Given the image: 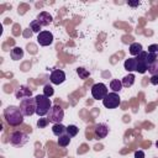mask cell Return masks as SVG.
Masks as SVG:
<instances>
[{
	"label": "cell",
	"instance_id": "cell-1",
	"mask_svg": "<svg viewBox=\"0 0 158 158\" xmlns=\"http://www.w3.org/2000/svg\"><path fill=\"white\" fill-rule=\"evenodd\" d=\"M4 117L10 126H19L23 122V114L19 106H7L4 110Z\"/></svg>",
	"mask_w": 158,
	"mask_h": 158
},
{
	"label": "cell",
	"instance_id": "cell-2",
	"mask_svg": "<svg viewBox=\"0 0 158 158\" xmlns=\"http://www.w3.org/2000/svg\"><path fill=\"white\" fill-rule=\"evenodd\" d=\"M36 114L41 117H43L44 115H48L49 110L52 109V101L49 98H47L46 95H37L36 98Z\"/></svg>",
	"mask_w": 158,
	"mask_h": 158
},
{
	"label": "cell",
	"instance_id": "cell-3",
	"mask_svg": "<svg viewBox=\"0 0 158 158\" xmlns=\"http://www.w3.org/2000/svg\"><path fill=\"white\" fill-rule=\"evenodd\" d=\"M19 107L22 111L23 116H32L33 114H36V99L35 98L23 99L21 100Z\"/></svg>",
	"mask_w": 158,
	"mask_h": 158
},
{
	"label": "cell",
	"instance_id": "cell-4",
	"mask_svg": "<svg viewBox=\"0 0 158 158\" xmlns=\"http://www.w3.org/2000/svg\"><path fill=\"white\" fill-rule=\"evenodd\" d=\"M9 141L14 147H22L28 142V136L22 131H14L10 133Z\"/></svg>",
	"mask_w": 158,
	"mask_h": 158
},
{
	"label": "cell",
	"instance_id": "cell-5",
	"mask_svg": "<svg viewBox=\"0 0 158 158\" xmlns=\"http://www.w3.org/2000/svg\"><path fill=\"white\" fill-rule=\"evenodd\" d=\"M47 118L53 125L54 123H60L63 121V118H64V111H63V109L59 105H53L52 109L49 110L48 115H47Z\"/></svg>",
	"mask_w": 158,
	"mask_h": 158
},
{
	"label": "cell",
	"instance_id": "cell-6",
	"mask_svg": "<svg viewBox=\"0 0 158 158\" xmlns=\"http://www.w3.org/2000/svg\"><path fill=\"white\" fill-rule=\"evenodd\" d=\"M109 94L107 86L104 83H96L91 86V95L95 100H104V98Z\"/></svg>",
	"mask_w": 158,
	"mask_h": 158
},
{
	"label": "cell",
	"instance_id": "cell-7",
	"mask_svg": "<svg viewBox=\"0 0 158 158\" xmlns=\"http://www.w3.org/2000/svg\"><path fill=\"white\" fill-rule=\"evenodd\" d=\"M120 102H121V99H120L118 94L117 93H114V91L112 93H109L104 98V100H102V105L106 109H116L120 105Z\"/></svg>",
	"mask_w": 158,
	"mask_h": 158
},
{
	"label": "cell",
	"instance_id": "cell-8",
	"mask_svg": "<svg viewBox=\"0 0 158 158\" xmlns=\"http://www.w3.org/2000/svg\"><path fill=\"white\" fill-rule=\"evenodd\" d=\"M147 56H148V52L146 51H142L138 56H137V72L143 74L148 70V62H147Z\"/></svg>",
	"mask_w": 158,
	"mask_h": 158
},
{
	"label": "cell",
	"instance_id": "cell-9",
	"mask_svg": "<svg viewBox=\"0 0 158 158\" xmlns=\"http://www.w3.org/2000/svg\"><path fill=\"white\" fill-rule=\"evenodd\" d=\"M53 35H52V32H49V31H41L40 33H38V36H37V42H38V44H41V46H43V47H46V46H49V44H52L53 43Z\"/></svg>",
	"mask_w": 158,
	"mask_h": 158
},
{
	"label": "cell",
	"instance_id": "cell-10",
	"mask_svg": "<svg viewBox=\"0 0 158 158\" xmlns=\"http://www.w3.org/2000/svg\"><path fill=\"white\" fill-rule=\"evenodd\" d=\"M49 80H51L52 84L59 85V84L64 83V80H65V73L63 70H60V69H54L51 73V75H49Z\"/></svg>",
	"mask_w": 158,
	"mask_h": 158
},
{
	"label": "cell",
	"instance_id": "cell-11",
	"mask_svg": "<svg viewBox=\"0 0 158 158\" xmlns=\"http://www.w3.org/2000/svg\"><path fill=\"white\" fill-rule=\"evenodd\" d=\"M15 96L19 100L20 99L23 100V99H27V98H32V90L30 88H27L26 85H20L15 91Z\"/></svg>",
	"mask_w": 158,
	"mask_h": 158
},
{
	"label": "cell",
	"instance_id": "cell-12",
	"mask_svg": "<svg viewBox=\"0 0 158 158\" xmlns=\"http://www.w3.org/2000/svg\"><path fill=\"white\" fill-rule=\"evenodd\" d=\"M109 133V127L105 125V123H98L94 128V135L98 139H101V138H105Z\"/></svg>",
	"mask_w": 158,
	"mask_h": 158
},
{
	"label": "cell",
	"instance_id": "cell-13",
	"mask_svg": "<svg viewBox=\"0 0 158 158\" xmlns=\"http://www.w3.org/2000/svg\"><path fill=\"white\" fill-rule=\"evenodd\" d=\"M36 20L41 23V26H48L49 23H52L53 17H52V15H51L49 12L42 11V12H40V14L37 15V19H36Z\"/></svg>",
	"mask_w": 158,
	"mask_h": 158
},
{
	"label": "cell",
	"instance_id": "cell-14",
	"mask_svg": "<svg viewBox=\"0 0 158 158\" xmlns=\"http://www.w3.org/2000/svg\"><path fill=\"white\" fill-rule=\"evenodd\" d=\"M123 67L127 72H137V59L136 58H128L125 60Z\"/></svg>",
	"mask_w": 158,
	"mask_h": 158
},
{
	"label": "cell",
	"instance_id": "cell-15",
	"mask_svg": "<svg viewBox=\"0 0 158 158\" xmlns=\"http://www.w3.org/2000/svg\"><path fill=\"white\" fill-rule=\"evenodd\" d=\"M10 56L12 60H20L23 57V49L21 47H14L10 52Z\"/></svg>",
	"mask_w": 158,
	"mask_h": 158
},
{
	"label": "cell",
	"instance_id": "cell-16",
	"mask_svg": "<svg viewBox=\"0 0 158 158\" xmlns=\"http://www.w3.org/2000/svg\"><path fill=\"white\" fill-rule=\"evenodd\" d=\"M52 132H53V135L59 137V136L67 133V127L64 125H62V123H54L52 126Z\"/></svg>",
	"mask_w": 158,
	"mask_h": 158
},
{
	"label": "cell",
	"instance_id": "cell-17",
	"mask_svg": "<svg viewBox=\"0 0 158 158\" xmlns=\"http://www.w3.org/2000/svg\"><path fill=\"white\" fill-rule=\"evenodd\" d=\"M128 49H130V54H131V56H138V54L143 51V47H142L141 43L133 42V43H131V46H130Z\"/></svg>",
	"mask_w": 158,
	"mask_h": 158
},
{
	"label": "cell",
	"instance_id": "cell-18",
	"mask_svg": "<svg viewBox=\"0 0 158 158\" xmlns=\"http://www.w3.org/2000/svg\"><path fill=\"white\" fill-rule=\"evenodd\" d=\"M121 83H122V86H125V88H130V86H132L133 83H135V75H133L132 73L125 75V77L122 78V80H121Z\"/></svg>",
	"mask_w": 158,
	"mask_h": 158
},
{
	"label": "cell",
	"instance_id": "cell-19",
	"mask_svg": "<svg viewBox=\"0 0 158 158\" xmlns=\"http://www.w3.org/2000/svg\"><path fill=\"white\" fill-rule=\"evenodd\" d=\"M110 89H111L114 93L121 91V89H122V83H121V80H118V79H112L111 83H110Z\"/></svg>",
	"mask_w": 158,
	"mask_h": 158
},
{
	"label": "cell",
	"instance_id": "cell-20",
	"mask_svg": "<svg viewBox=\"0 0 158 158\" xmlns=\"http://www.w3.org/2000/svg\"><path fill=\"white\" fill-rule=\"evenodd\" d=\"M70 138H72V137H70L69 135H67V133L59 136V138H58V146H59V147H67V146L70 143Z\"/></svg>",
	"mask_w": 158,
	"mask_h": 158
},
{
	"label": "cell",
	"instance_id": "cell-21",
	"mask_svg": "<svg viewBox=\"0 0 158 158\" xmlns=\"http://www.w3.org/2000/svg\"><path fill=\"white\" fill-rule=\"evenodd\" d=\"M77 74L79 75V78H80V79H86V78H89V75H90L89 70H88V69H85V68H83V67L77 68Z\"/></svg>",
	"mask_w": 158,
	"mask_h": 158
},
{
	"label": "cell",
	"instance_id": "cell-22",
	"mask_svg": "<svg viewBox=\"0 0 158 158\" xmlns=\"http://www.w3.org/2000/svg\"><path fill=\"white\" fill-rule=\"evenodd\" d=\"M78 132H79V128H78L75 125H69V126H67V135H69L70 137L77 136Z\"/></svg>",
	"mask_w": 158,
	"mask_h": 158
},
{
	"label": "cell",
	"instance_id": "cell-23",
	"mask_svg": "<svg viewBox=\"0 0 158 158\" xmlns=\"http://www.w3.org/2000/svg\"><path fill=\"white\" fill-rule=\"evenodd\" d=\"M41 23L37 21V20H33V21H31L30 22V28L32 30V32H37V33H40L41 32Z\"/></svg>",
	"mask_w": 158,
	"mask_h": 158
},
{
	"label": "cell",
	"instance_id": "cell-24",
	"mask_svg": "<svg viewBox=\"0 0 158 158\" xmlns=\"http://www.w3.org/2000/svg\"><path fill=\"white\" fill-rule=\"evenodd\" d=\"M148 72H149L152 75H158V58L148 67Z\"/></svg>",
	"mask_w": 158,
	"mask_h": 158
},
{
	"label": "cell",
	"instance_id": "cell-25",
	"mask_svg": "<svg viewBox=\"0 0 158 158\" xmlns=\"http://www.w3.org/2000/svg\"><path fill=\"white\" fill-rule=\"evenodd\" d=\"M53 94H54V90H53L52 85H49V84H46V85L43 86V95H46L47 98H51Z\"/></svg>",
	"mask_w": 158,
	"mask_h": 158
},
{
	"label": "cell",
	"instance_id": "cell-26",
	"mask_svg": "<svg viewBox=\"0 0 158 158\" xmlns=\"http://www.w3.org/2000/svg\"><path fill=\"white\" fill-rule=\"evenodd\" d=\"M48 118H44V117H41V118H38V121H37V126H38V128H44L47 125H48Z\"/></svg>",
	"mask_w": 158,
	"mask_h": 158
},
{
	"label": "cell",
	"instance_id": "cell-27",
	"mask_svg": "<svg viewBox=\"0 0 158 158\" xmlns=\"http://www.w3.org/2000/svg\"><path fill=\"white\" fill-rule=\"evenodd\" d=\"M157 59V54L156 53H149L148 52V56H147V62H148V67Z\"/></svg>",
	"mask_w": 158,
	"mask_h": 158
},
{
	"label": "cell",
	"instance_id": "cell-28",
	"mask_svg": "<svg viewBox=\"0 0 158 158\" xmlns=\"http://www.w3.org/2000/svg\"><path fill=\"white\" fill-rule=\"evenodd\" d=\"M148 52L149 53H158V44H151L148 46Z\"/></svg>",
	"mask_w": 158,
	"mask_h": 158
},
{
	"label": "cell",
	"instance_id": "cell-29",
	"mask_svg": "<svg viewBox=\"0 0 158 158\" xmlns=\"http://www.w3.org/2000/svg\"><path fill=\"white\" fill-rule=\"evenodd\" d=\"M149 81L153 85H158V75H152L151 79H149Z\"/></svg>",
	"mask_w": 158,
	"mask_h": 158
},
{
	"label": "cell",
	"instance_id": "cell-30",
	"mask_svg": "<svg viewBox=\"0 0 158 158\" xmlns=\"http://www.w3.org/2000/svg\"><path fill=\"white\" fill-rule=\"evenodd\" d=\"M135 158H144V152L143 151H136L135 152Z\"/></svg>",
	"mask_w": 158,
	"mask_h": 158
},
{
	"label": "cell",
	"instance_id": "cell-31",
	"mask_svg": "<svg viewBox=\"0 0 158 158\" xmlns=\"http://www.w3.org/2000/svg\"><path fill=\"white\" fill-rule=\"evenodd\" d=\"M127 4H128V6L135 7V6H138V5H139V1H128Z\"/></svg>",
	"mask_w": 158,
	"mask_h": 158
},
{
	"label": "cell",
	"instance_id": "cell-32",
	"mask_svg": "<svg viewBox=\"0 0 158 158\" xmlns=\"http://www.w3.org/2000/svg\"><path fill=\"white\" fill-rule=\"evenodd\" d=\"M156 147H157V148H158V141H157V142H156Z\"/></svg>",
	"mask_w": 158,
	"mask_h": 158
}]
</instances>
